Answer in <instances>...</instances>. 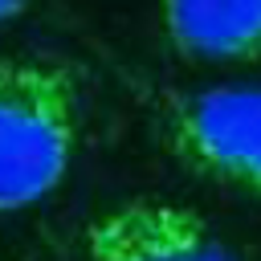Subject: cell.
Here are the masks:
<instances>
[{
  "label": "cell",
  "instance_id": "6da1fadb",
  "mask_svg": "<svg viewBox=\"0 0 261 261\" xmlns=\"http://www.w3.org/2000/svg\"><path fill=\"white\" fill-rule=\"evenodd\" d=\"M82 135L77 73L41 53L0 57V212L45 200Z\"/></svg>",
  "mask_w": 261,
  "mask_h": 261
},
{
  "label": "cell",
  "instance_id": "7a4b0ae2",
  "mask_svg": "<svg viewBox=\"0 0 261 261\" xmlns=\"http://www.w3.org/2000/svg\"><path fill=\"white\" fill-rule=\"evenodd\" d=\"M155 122L171 155L232 192L261 196V86L151 90Z\"/></svg>",
  "mask_w": 261,
  "mask_h": 261
},
{
  "label": "cell",
  "instance_id": "3957f363",
  "mask_svg": "<svg viewBox=\"0 0 261 261\" xmlns=\"http://www.w3.org/2000/svg\"><path fill=\"white\" fill-rule=\"evenodd\" d=\"M86 261H241V253L192 208L171 200H126L82 228Z\"/></svg>",
  "mask_w": 261,
  "mask_h": 261
},
{
  "label": "cell",
  "instance_id": "277c9868",
  "mask_svg": "<svg viewBox=\"0 0 261 261\" xmlns=\"http://www.w3.org/2000/svg\"><path fill=\"white\" fill-rule=\"evenodd\" d=\"M159 24L192 61H257L261 0H159Z\"/></svg>",
  "mask_w": 261,
  "mask_h": 261
},
{
  "label": "cell",
  "instance_id": "5b68a950",
  "mask_svg": "<svg viewBox=\"0 0 261 261\" xmlns=\"http://www.w3.org/2000/svg\"><path fill=\"white\" fill-rule=\"evenodd\" d=\"M29 4H33V0H0V24H4V20H12L16 12H24Z\"/></svg>",
  "mask_w": 261,
  "mask_h": 261
}]
</instances>
